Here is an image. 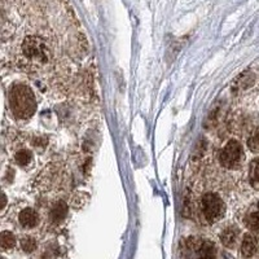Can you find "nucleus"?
<instances>
[{"mask_svg": "<svg viewBox=\"0 0 259 259\" xmlns=\"http://www.w3.org/2000/svg\"><path fill=\"white\" fill-rule=\"evenodd\" d=\"M10 109L16 118L29 119L36 110L34 92L26 85H16L10 89Z\"/></svg>", "mask_w": 259, "mask_h": 259, "instance_id": "nucleus-1", "label": "nucleus"}, {"mask_svg": "<svg viewBox=\"0 0 259 259\" xmlns=\"http://www.w3.org/2000/svg\"><path fill=\"white\" fill-rule=\"evenodd\" d=\"M23 55L31 61L47 63L49 57V51L46 42L39 36H29L22 44Z\"/></svg>", "mask_w": 259, "mask_h": 259, "instance_id": "nucleus-2", "label": "nucleus"}, {"mask_svg": "<svg viewBox=\"0 0 259 259\" xmlns=\"http://www.w3.org/2000/svg\"><path fill=\"white\" fill-rule=\"evenodd\" d=\"M203 218L209 223H214L218 219L223 217L224 214V203L220 200V197L215 193H206L202 197L201 201Z\"/></svg>", "mask_w": 259, "mask_h": 259, "instance_id": "nucleus-3", "label": "nucleus"}, {"mask_svg": "<svg viewBox=\"0 0 259 259\" xmlns=\"http://www.w3.org/2000/svg\"><path fill=\"white\" fill-rule=\"evenodd\" d=\"M244 153L241 144L236 140L228 141L220 153V164L226 169H236L243 161Z\"/></svg>", "mask_w": 259, "mask_h": 259, "instance_id": "nucleus-4", "label": "nucleus"}, {"mask_svg": "<svg viewBox=\"0 0 259 259\" xmlns=\"http://www.w3.org/2000/svg\"><path fill=\"white\" fill-rule=\"evenodd\" d=\"M18 220H20L21 226L25 227V228H33V227L38 224V214H36L34 209L26 207V209H23L20 213Z\"/></svg>", "mask_w": 259, "mask_h": 259, "instance_id": "nucleus-5", "label": "nucleus"}, {"mask_svg": "<svg viewBox=\"0 0 259 259\" xmlns=\"http://www.w3.org/2000/svg\"><path fill=\"white\" fill-rule=\"evenodd\" d=\"M257 248H258V243H257L256 237L249 235V233L245 235L243 239V244H241V254H243L244 258H250V257L254 256Z\"/></svg>", "mask_w": 259, "mask_h": 259, "instance_id": "nucleus-6", "label": "nucleus"}, {"mask_svg": "<svg viewBox=\"0 0 259 259\" xmlns=\"http://www.w3.org/2000/svg\"><path fill=\"white\" fill-rule=\"evenodd\" d=\"M66 214H68V206H66L65 202L60 201L52 207V210L49 213V219L53 223H60L61 220L65 219Z\"/></svg>", "mask_w": 259, "mask_h": 259, "instance_id": "nucleus-7", "label": "nucleus"}, {"mask_svg": "<svg viewBox=\"0 0 259 259\" xmlns=\"http://www.w3.org/2000/svg\"><path fill=\"white\" fill-rule=\"evenodd\" d=\"M237 230L235 227H228L226 230L223 231V233L220 235V241L223 244L226 248H233V246L236 245V241H237Z\"/></svg>", "mask_w": 259, "mask_h": 259, "instance_id": "nucleus-8", "label": "nucleus"}, {"mask_svg": "<svg viewBox=\"0 0 259 259\" xmlns=\"http://www.w3.org/2000/svg\"><path fill=\"white\" fill-rule=\"evenodd\" d=\"M249 179L252 187L254 188V189L259 190V158H254V160L250 162Z\"/></svg>", "mask_w": 259, "mask_h": 259, "instance_id": "nucleus-9", "label": "nucleus"}, {"mask_svg": "<svg viewBox=\"0 0 259 259\" xmlns=\"http://www.w3.org/2000/svg\"><path fill=\"white\" fill-rule=\"evenodd\" d=\"M245 226L253 232L259 233V207L250 211L245 217Z\"/></svg>", "mask_w": 259, "mask_h": 259, "instance_id": "nucleus-10", "label": "nucleus"}, {"mask_svg": "<svg viewBox=\"0 0 259 259\" xmlns=\"http://www.w3.org/2000/svg\"><path fill=\"white\" fill-rule=\"evenodd\" d=\"M197 259H217V253H215V246L211 243H203L198 250V257Z\"/></svg>", "mask_w": 259, "mask_h": 259, "instance_id": "nucleus-11", "label": "nucleus"}, {"mask_svg": "<svg viewBox=\"0 0 259 259\" xmlns=\"http://www.w3.org/2000/svg\"><path fill=\"white\" fill-rule=\"evenodd\" d=\"M0 240H1L0 243H1L3 250L12 249V248H14V245H16V237H14L13 233L9 232V231H4V232L1 233Z\"/></svg>", "mask_w": 259, "mask_h": 259, "instance_id": "nucleus-12", "label": "nucleus"}, {"mask_svg": "<svg viewBox=\"0 0 259 259\" xmlns=\"http://www.w3.org/2000/svg\"><path fill=\"white\" fill-rule=\"evenodd\" d=\"M31 152L27 151V149H22V151L17 152L16 156H14V160H16L17 165H20V166H26L30 161H31Z\"/></svg>", "mask_w": 259, "mask_h": 259, "instance_id": "nucleus-13", "label": "nucleus"}, {"mask_svg": "<svg viewBox=\"0 0 259 259\" xmlns=\"http://www.w3.org/2000/svg\"><path fill=\"white\" fill-rule=\"evenodd\" d=\"M21 248L25 253H33L36 249V241L33 237H25L21 240Z\"/></svg>", "mask_w": 259, "mask_h": 259, "instance_id": "nucleus-14", "label": "nucleus"}, {"mask_svg": "<svg viewBox=\"0 0 259 259\" xmlns=\"http://www.w3.org/2000/svg\"><path fill=\"white\" fill-rule=\"evenodd\" d=\"M248 147L252 152L254 153H259V131H257L256 134L253 135L252 138L248 141Z\"/></svg>", "mask_w": 259, "mask_h": 259, "instance_id": "nucleus-15", "label": "nucleus"}]
</instances>
